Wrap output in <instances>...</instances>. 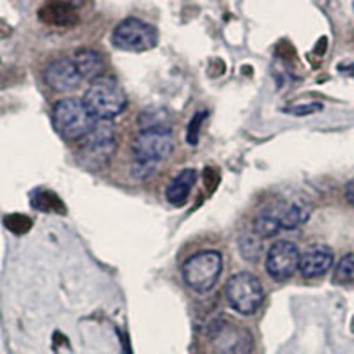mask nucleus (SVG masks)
<instances>
[{"mask_svg":"<svg viewBox=\"0 0 354 354\" xmlns=\"http://www.w3.org/2000/svg\"><path fill=\"white\" fill-rule=\"evenodd\" d=\"M53 126L66 140L78 142L96 128L97 117L87 109L84 101L75 97L57 101L52 112Z\"/></svg>","mask_w":354,"mask_h":354,"instance_id":"f257e3e1","label":"nucleus"},{"mask_svg":"<svg viewBox=\"0 0 354 354\" xmlns=\"http://www.w3.org/2000/svg\"><path fill=\"white\" fill-rule=\"evenodd\" d=\"M84 103L97 119L110 121L124 112L128 106V97L115 80L101 77L88 85Z\"/></svg>","mask_w":354,"mask_h":354,"instance_id":"f03ea898","label":"nucleus"},{"mask_svg":"<svg viewBox=\"0 0 354 354\" xmlns=\"http://www.w3.org/2000/svg\"><path fill=\"white\" fill-rule=\"evenodd\" d=\"M223 270V259L216 250H204L198 254L192 255L183 264V280L186 286L197 294L209 292L216 286Z\"/></svg>","mask_w":354,"mask_h":354,"instance_id":"7ed1b4c3","label":"nucleus"},{"mask_svg":"<svg viewBox=\"0 0 354 354\" xmlns=\"http://www.w3.org/2000/svg\"><path fill=\"white\" fill-rule=\"evenodd\" d=\"M174 149L172 128L140 129L131 142V153L138 165L156 167L160 161L170 156Z\"/></svg>","mask_w":354,"mask_h":354,"instance_id":"20e7f679","label":"nucleus"},{"mask_svg":"<svg viewBox=\"0 0 354 354\" xmlns=\"http://www.w3.org/2000/svg\"><path fill=\"white\" fill-rule=\"evenodd\" d=\"M227 303L241 315H252L264 301V289L254 273L241 271L229 278L225 286Z\"/></svg>","mask_w":354,"mask_h":354,"instance_id":"39448f33","label":"nucleus"},{"mask_svg":"<svg viewBox=\"0 0 354 354\" xmlns=\"http://www.w3.org/2000/svg\"><path fill=\"white\" fill-rule=\"evenodd\" d=\"M211 347L214 354H252L254 351V337L248 328L227 319H216L207 328Z\"/></svg>","mask_w":354,"mask_h":354,"instance_id":"423d86ee","label":"nucleus"},{"mask_svg":"<svg viewBox=\"0 0 354 354\" xmlns=\"http://www.w3.org/2000/svg\"><path fill=\"white\" fill-rule=\"evenodd\" d=\"M80 142V160L84 161V165L87 169H101L115 153V126L110 121H100L96 128Z\"/></svg>","mask_w":354,"mask_h":354,"instance_id":"0eeeda50","label":"nucleus"},{"mask_svg":"<svg viewBox=\"0 0 354 354\" xmlns=\"http://www.w3.org/2000/svg\"><path fill=\"white\" fill-rule=\"evenodd\" d=\"M112 43L124 52H145L158 44V32L153 25L131 17L113 28Z\"/></svg>","mask_w":354,"mask_h":354,"instance_id":"6e6552de","label":"nucleus"},{"mask_svg":"<svg viewBox=\"0 0 354 354\" xmlns=\"http://www.w3.org/2000/svg\"><path fill=\"white\" fill-rule=\"evenodd\" d=\"M299 250L292 241H277L266 255V271L277 282H286L299 268Z\"/></svg>","mask_w":354,"mask_h":354,"instance_id":"1a4fd4ad","label":"nucleus"},{"mask_svg":"<svg viewBox=\"0 0 354 354\" xmlns=\"http://www.w3.org/2000/svg\"><path fill=\"white\" fill-rule=\"evenodd\" d=\"M84 78L80 77L77 66L71 59H55V61L50 62L44 69V82L50 88L57 91V93H69V91H75L78 85L82 84Z\"/></svg>","mask_w":354,"mask_h":354,"instance_id":"9d476101","label":"nucleus"},{"mask_svg":"<svg viewBox=\"0 0 354 354\" xmlns=\"http://www.w3.org/2000/svg\"><path fill=\"white\" fill-rule=\"evenodd\" d=\"M335 255L328 245H312L299 257V273L305 278L322 277L331 270Z\"/></svg>","mask_w":354,"mask_h":354,"instance_id":"9b49d317","label":"nucleus"},{"mask_svg":"<svg viewBox=\"0 0 354 354\" xmlns=\"http://www.w3.org/2000/svg\"><path fill=\"white\" fill-rule=\"evenodd\" d=\"M73 62L77 66L78 73H80L82 78H87V80H97V78L103 77V71H105V62H103V57L100 52L93 48H78L77 52L73 53Z\"/></svg>","mask_w":354,"mask_h":354,"instance_id":"f8f14e48","label":"nucleus"},{"mask_svg":"<svg viewBox=\"0 0 354 354\" xmlns=\"http://www.w3.org/2000/svg\"><path fill=\"white\" fill-rule=\"evenodd\" d=\"M197 183V172L194 169H185L174 177L170 185L167 186L165 197L176 207H183L189 197V192Z\"/></svg>","mask_w":354,"mask_h":354,"instance_id":"ddd939ff","label":"nucleus"},{"mask_svg":"<svg viewBox=\"0 0 354 354\" xmlns=\"http://www.w3.org/2000/svg\"><path fill=\"white\" fill-rule=\"evenodd\" d=\"M39 20L53 27H73L78 24V15L73 6L50 0L39 9Z\"/></svg>","mask_w":354,"mask_h":354,"instance_id":"4468645a","label":"nucleus"},{"mask_svg":"<svg viewBox=\"0 0 354 354\" xmlns=\"http://www.w3.org/2000/svg\"><path fill=\"white\" fill-rule=\"evenodd\" d=\"M312 214V204L306 201H292L280 213V227L283 230L298 229Z\"/></svg>","mask_w":354,"mask_h":354,"instance_id":"2eb2a0df","label":"nucleus"},{"mask_svg":"<svg viewBox=\"0 0 354 354\" xmlns=\"http://www.w3.org/2000/svg\"><path fill=\"white\" fill-rule=\"evenodd\" d=\"M280 213L282 209H266L255 218L254 234L259 239H270L280 232Z\"/></svg>","mask_w":354,"mask_h":354,"instance_id":"dca6fc26","label":"nucleus"},{"mask_svg":"<svg viewBox=\"0 0 354 354\" xmlns=\"http://www.w3.org/2000/svg\"><path fill=\"white\" fill-rule=\"evenodd\" d=\"M30 201H32L34 209L43 211V213H66V207L61 198L50 189H36L30 195Z\"/></svg>","mask_w":354,"mask_h":354,"instance_id":"f3484780","label":"nucleus"},{"mask_svg":"<svg viewBox=\"0 0 354 354\" xmlns=\"http://www.w3.org/2000/svg\"><path fill=\"white\" fill-rule=\"evenodd\" d=\"M138 126L142 129L172 128V117L165 109H147L138 115Z\"/></svg>","mask_w":354,"mask_h":354,"instance_id":"a211bd4d","label":"nucleus"},{"mask_svg":"<svg viewBox=\"0 0 354 354\" xmlns=\"http://www.w3.org/2000/svg\"><path fill=\"white\" fill-rule=\"evenodd\" d=\"M335 282L353 283L354 282V254L344 255L335 270Z\"/></svg>","mask_w":354,"mask_h":354,"instance_id":"6ab92c4d","label":"nucleus"},{"mask_svg":"<svg viewBox=\"0 0 354 354\" xmlns=\"http://www.w3.org/2000/svg\"><path fill=\"white\" fill-rule=\"evenodd\" d=\"M4 225L6 229L11 230L12 234L21 236V234H27L28 230L32 229V220L28 216H25V214H8V216L4 218Z\"/></svg>","mask_w":354,"mask_h":354,"instance_id":"aec40b11","label":"nucleus"},{"mask_svg":"<svg viewBox=\"0 0 354 354\" xmlns=\"http://www.w3.org/2000/svg\"><path fill=\"white\" fill-rule=\"evenodd\" d=\"M205 117H207V112H197L192 121L188 122V128H186V142H188L192 147L198 144V138H201V129L202 124H204Z\"/></svg>","mask_w":354,"mask_h":354,"instance_id":"412c9836","label":"nucleus"},{"mask_svg":"<svg viewBox=\"0 0 354 354\" xmlns=\"http://www.w3.org/2000/svg\"><path fill=\"white\" fill-rule=\"evenodd\" d=\"M239 252L246 261H255L261 254V241L257 236L254 234V236H245L239 239Z\"/></svg>","mask_w":354,"mask_h":354,"instance_id":"4be33fe9","label":"nucleus"},{"mask_svg":"<svg viewBox=\"0 0 354 354\" xmlns=\"http://www.w3.org/2000/svg\"><path fill=\"white\" fill-rule=\"evenodd\" d=\"M322 109L321 103H301V105H294V106H287L283 109V112H289L292 115H298V117H305L310 115V113H315Z\"/></svg>","mask_w":354,"mask_h":354,"instance_id":"5701e85b","label":"nucleus"},{"mask_svg":"<svg viewBox=\"0 0 354 354\" xmlns=\"http://www.w3.org/2000/svg\"><path fill=\"white\" fill-rule=\"evenodd\" d=\"M202 179H204V186L207 188V192H214L218 186V181H220V176H218V170L213 169V167H207L202 174Z\"/></svg>","mask_w":354,"mask_h":354,"instance_id":"b1692460","label":"nucleus"},{"mask_svg":"<svg viewBox=\"0 0 354 354\" xmlns=\"http://www.w3.org/2000/svg\"><path fill=\"white\" fill-rule=\"evenodd\" d=\"M346 198L351 202V204H354V177L347 183L346 186Z\"/></svg>","mask_w":354,"mask_h":354,"instance_id":"393cba45","label":"nucleus"},{"mask_svg":"<svg viewBox=\"0 0 354 354\" xmlns=\"http://www.w3.org/2000/svg\"><path fill=\"white\" fill-rule=\"evenodd\" d=\"M53 2H62V4L73 6V8H77V6L84 4V0H53Z\"/></svg>","mask_w":354,"mask_h":354,"instance_id":"a878e982","label":"nucleus"}]
</instances>
